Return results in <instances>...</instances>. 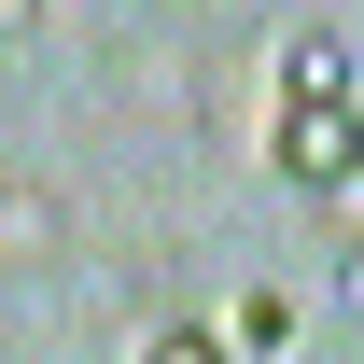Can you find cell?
I'll return each instance as SVG.
<instances>
[{
	"label": "cell",
	"mask_w": 364,
	"mask_h": 364,
	"mask_svg": "<svg viewBox=\"0 0 364 364\" xmlns=\"http://www.w3.org/2000/svg\"><path fill=\"white\" fill-rule=\"evenodd\" d=\"M280 182H309V196L364 182V112L350 98H294V112H280Z\"/></svg>",
	"instance_id": "cell-1"
},
{
	"label": "cell",
	"mask_w": 364,
	"mask_h": 364,
	"mask_svg": "<svg viewBox=\"0 0 364 364\" xmlns=\"http://www.w3.org/2000/svg\"><path fill=\"white\" fill-rule=\"evenodd\" d=\"M43 267H70V196L43 168H0V280H43Z\"/></svg>",
	"instance_id": "cell-2"
},
{
	"label": "cell",
	"mask_w": 364,
	"mask_h": 364,
	"mask_svg": "<svg viewBox=\"0 0 364 364\" xmlns=\"http://www.w3.org/2000/svg\"><path fill=\"white\" fill-rule=\"evenodd\" d=\"M280 85L294 98H364V56L336 43V28H294V43H280Z\"/></svg>",
	"instance_id": "cell-3"
},
{
	"label": "cell",
	"mask_w": 364,
	"mask_h": 364,
	"mask_svg": "<svg viewBox=\"0 0 364 364\" xmlns=\"http://www.w3.org/2000/svg\"><path fill=\"white\" fill-rule=\"evenodd\" d=\"M112 70H127V98H140V112H182V98H196V43H127Z\"/></svg>",
	"instance_id": "cell-4"
},
{
	"label": "cell",
	"mask_w": 364,
	"mask_h": 364,
	"mask_svg": "<svg viewBox=\"0 0 364 364\" xmlns=\"http://www.w3.org/2000/svg\"><path fill=\"white\" fill-rule=\"evenodd\" d=\"M140 364H225V336H210V322H154V350Z\"/></svg>",
	"instance_id": "cell-5"
},
{
	"label": "cell",
	"mask_w": 364,
	"mask_h": 364,
	"mask_svg": "<svg viewBox=\"0 0 364 364\" xmlns=\"http://www.w3.org/2000/svg\"><path fill=\"white\" fill-rule=\"evenodd\" d=\"M336 309H364V252H350V267H336Z\"/></svg>",
	"instance_id": "cell-6"
}]
</instances>
